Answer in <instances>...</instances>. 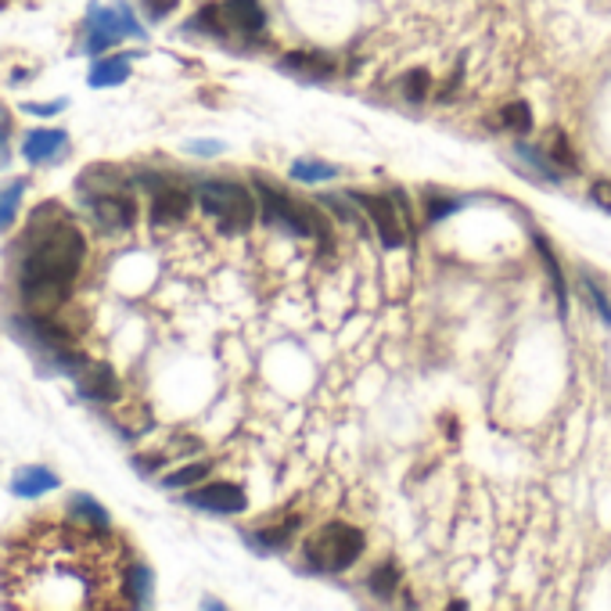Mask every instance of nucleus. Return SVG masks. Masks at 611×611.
<instances>
[{
	"label": "nucleus",
	"instance_id": "f03ea898",
	"mask_svg": "<svg viewBox=\"0 0 611 611\" xmlns=\"http://www.w3.org/2000/svg\"><path fill=\"white\" fill-rule=\"evenodd\" d=\"M19 298L30 314H54L73 295V284L87 260V238L62 206H36L25 230L11 244Z\"/></svg>",
	"mask_w": 611,
	"mask_h": 611
},
{
	"label": "nucleus",
	"instance_id": "ddd939ff",
	"mask_svg": "<svg viewBox=\"0 0 611 611\" xmlns=\"http://www.w3.org/2000/svg\"><path fill=\"white\" fill-rule=\"evenodd\" d=\"M58 485H62L58 471L47 465H22V468H15V474H11V493H15L19 500H40Z\"/></svg>",
	"mask_w": 611,
	"mask_h": 611
},
{
	"label": "nucleus",
	"instance_id": "39448f33",
	"mask_svg": "<svg viewBox=\"0 0 611 611\" xmlns=\"http://www.w3.org/2000/svg\"><path fill=\"white\" fill-rule=\"evenodd\" d=\"M363 554V533L349 522H328L306 539V561L320 572H342Z\"/></svg>",
	"mask_w": 611,
	"mask_h": 611
},
{
	"label": "nucleus",
	"instance_id": "0eeeda50",
	"mask_svg": "<svg viewBox=\"0 0 611 611\" xmlns=\"http://www.w3.org/2000/svg\"><path fill=\"white\" fill-rule=\"evenodd\" d=\"M198 201L212 220H220L223 230H230V234H241V230H249L255 220L252 195L234 181H206L198 187Z\"/></svg>",
	"mask_w": 611,
	"mask_h": 611
},
{
	"label": "nucleus",
	"instance_id": "7c9ffc66",
	"mask_svg": "<svg viewBox=\"0 0 611 611\" xmlns=\"http://www.w3.org/2000/svg\"><path fill=\"white\" fill-rule=\"evenodd\" d=\"M8 4H11V0H0V11H4V8H8Z\"/></svg>",
	"mask_w": 611,
	"mask_h": 611
},
{
	"label": "nucleus",
	"instance_id": "a211bd4d",
	"mask_svg": "<svg viewBox=\"0 0 611 611\" xmlns=\"http://www.w3.org/2000/svg\"><path fill=\"white\" fill-rule=\"evenodd\" d=\"M25 187H30V181H25V176H19V181H11V184L0 187V234L15 227V220H19V201L25 195Z\"/></svg>",
	"mask_w": 611,
	"mask_h": 611
},
{
	"label": "nucleus",
	"instance_id": "dca6fc26",
	"mask_svg": "<svg viewBox=\"0 0 611 611\" xmlns=\"http://www.w3.org/2000/svg\"><path fill=\"white\" fill-rule=\"evenodd\" d=\"M152 582H155L152 568L133 561V565H127V572H122V593H127V601L133 608H148L152 604Z\"/></svg>",
	"mask_w": 611,
	"mask_h": 611
},
{
	"label": "nucleus",
	"instance_id": "4be33fe9",
	"mask_svg": "<svg viewBox=\"0 0 611 611\" xmlns=\"http://www.w3.org/2000/svg\"><path fill=\"white\" fill-rule=\"evenodd\" d=\"M65 108H69V98H54V101H25V105H22V112H25V116L51 119V116H62Z\"/></svg>",
	"mask_w": 611,
	"mask_h": 611
},
{
	"label": "nucleus",
	"instance_id": "a878e982",
	"mask_svg": "<svg viewBox=\"0 0 611 611\" xmlns=\"http://www.w3.org/2000/svg\"><path fill=\"white\" fill-rule=\"evenodd\" d=\"M141 4L148 11V19L159 22V19H166L170 11H176V4H181V0H141Z\"/></svg>",
	"mask_w": 611,
	"mask_h": 611
},
{
	"label": "nucleus",
	"instance_id": "412c9836",
	"mask_svg": "<svg viewBox=\"0 0 611 611\" xmlns=\"http://www.w3.org/2000/svg\"><path fill=\"white\" fill-rule=\"evenodd\" d=\"M206 474H209V460H198V465H192V468H181V471L166 474L162 485H166V489H184V485H192L198 479H206Z\"/></svg>",
	"mask_w": 611,
	"mask_h": 611
},
{
	"label": "nucleus",
	"instance_id": "f8f14e48",
	"mask_svg": "<svg viewBox=\"0 0 611 611\" xmlns=\"http://www.w3.org/2000/svg\"><path fill=\"white\" fill-rule=\"evenodd\" d=\"M184 504L198 508V511H212V514H238L249 508V500H244V489H238V485L212 482V485L192 489V493L184 497Z\"/></svg>",
	"mask_w": 611,
	"mask_h": 611
},
{
	"label": "nucleus",
	"instance_id": "423d86ee",
	"mask_svg": "<svg viewBox=\"0 0 611 611\" xmlns=\"http://www.w3.org/2000/svg\"><path fill=\"white\" fill-rule=\"evenodd\" d=\"M195 30L212 33V36H241L252 40L263 33L266 11L260 8V0H220V4H206L195 15Z\"/></svg>",
	"mask_w": 611,
	"mask_h": 611
},
{
	"label": "nucleus",
	"instance_id": "4468645a",
	"mask_svg": "<svg viewBox=\"0 0 611 611\" xmlns=\"http://www.w3.org/2000/svg\"><path fill=\"white\" fill-rule=\"evenodd\" d=\"M127 79H130V54H101V58H94L90 73H87V84L94 90L122 87Z\"/></svg>",
	"mask_w": 611,
	"mask_h": 611
},
{
	"label": "nucleus",
	"instance_id": "393cba45",
	"mask_svg": "<svg viewBox=\"0 0 611 611\" xmlns=\"http://www.w3.org/2000/svg\"><path fill=\"white\" fill-rule=\"evenodd\" d=\"M396 568H392V565H385L382 568V572H374L371 576V587H374V593H382V597H389L392 593V582H396Z\"/></svg>",
	"mask_w": 611,
	"mask_h": 611
},
{
	"label": "nucleus",
	"instance_id": "2eb2a0df",
	"mask_svg": "<svg viewBox=\"0 0 611 611\" xmlns=\"http://www.w3.org/2000/svg\"><path fill=\"white\" fill-rule=\"evenodd\" d=\"M187 209H192V195L184 192V187H173L162 181L155 187V201H152V216L159 223H173V220H184Z\"/></svg>",
	"mask_w": 611,
	"mask_h": 611
},
{
	"label": "nucleus",
	"instance_id": "cd10ccee",
	"mask_svg": "<svg viewBox=\"0 0 611 611\" xmlns=\"http://www.w3.org/2000/svg\"><path fill=\"white\" fill-rule=\"evenodd\" d=\"M187 152H195V155H220L223 144L220 141H192V144H187Z\"/></svg>",
	"mask_w": 611,
	"mask_h": 611
},
{
	"label": "nucleus",
	"instance_id": "20e7f679",
	"mask_svg": "<svg viewBox=\"0 0 611 611\" xmlns=\"http://www.w3.org/2000/svg\"><path fill=\"white\" fill-rule=\"evenodd\" d=\"M144 40V25L133 15V8L127 0H116V4H90L84 15V40H79V51L101 58L108 47H116L119 40Z\"/></svg>",
	"mask_w": 611,
	"mask_h": 611
},
{
	"label": "nucleus",
	"instance_id": "c756f323",
	"mask_svg": "<svg viewBox=\"0 0 611 611\" xmlns=\"http://www.w3.org/2000/svg\"><path fill=\"white\" fill-rule=\"evenodd\" d=\"M30 79H33L30 69H15V73H11V84H15V87H19V84H30Z\"/></svg>",
	"mask_w": 611,
	"mask_h": 611
},
{
	"label": "nucleus",
	"instance_id": "7ed1b4c3",
	"mask_svg": "<svg viewBox=\"0 0 611 611\" xmlns=\"http://www.w3.org/2000/svg\"><path fill=\"white\" fill-rule=\"evenodd\" d=\"M76 192L101 230H130L138 220V206L127 195V181L112 166H90L79 176Z\"/></svg>",
	"mask_w": 611,
	"mask_h": 611
},
{
	"label": "nucleus",
	"instance_id": "6ab92c4d",
	"mask_svg": "<svg viewBox=\"0 0 611 611\" xmlns=\"http://www.w3.org/2000/svg\"><path fill=\"white\" fill-rule=\"evenodd\" d=\"M69 514L76 522L90 525V528H108V511L90 493H73L69 497Z\"/></svg>",
	"mask_w": 611,
	"mask_h": 611
},
{
	"label": "nucleus",
	"instance_id": "b1692460",
	"mask_svg": "<svg viewBox=\"0 0 611 611\" xmlns=\"http://www.w3.org/2000/svg\"><path fill=\"white\" fill-rule=\"evenodd\" d=\"M11 159V112L0 105V166H8Z\"/></svg>",
	"mask_w": 611,
	"mask_h": 611
},
{
	"label": "nucleus",
	"instance_id": "f3484780",
	"mask_svg": "<svg viewBox=\"0 0 611 611\" xmlns=\"http://www.w3.org/2000/svg\"><path fill=\"white\" fill-rule=\"evenodd\" d=\"M281 69H288V73H298V76H306V79H320V76H328L335 65L328 54H317V51H298V54H288V58H281Z\"/></svg>",
	"mask_w": 611,
	"mask_h": 611
},
{
	"label": "nucleus",
	"instance_id": "aec40b11",
	"mask_svg": "<svg viewBox=\"0 0 611 611\" xmlns=\"http://www.w3.org/2000/svg\"><path fill=\"white\" fill-rule=\"evenodd\" d=\"M500 127H508L511 133H525L528 127H533V112H528V105L511 101V105L500 108Z\"/></svg>",
	"mask_w": 611,
	"mask_h": 611
},
{
	"label": "nucleus",
	"instance_id": "9b49d317",
	"mask_svg": "<svg viewBox=\"0 0 611 611\" xmlns=\"http://www.w3.org/2000/svg\"><path fill=\"white\" fill-rule=\"evenodd\" d=\"M73 382H76L79 396L90 400V403H116L122 396V385H119L116 371L108 363H98V360H87L84 371H79Z\"/></svg>",
	"mask_w": 611,
	"mask_h": 611
},
{
	"label": "nucleus",
	"instance_id": "6e6552de",
	"mask_svg": "<svg viewBox=\"0 0 611 611\" xmlns=\"http://www.w3.org/2000/svg\"><path fill=\"white\" fill-rule=\"evenodd\" d=\"M255 192H260V206H263V220L266 223H277L284 230H292V234H320V216L314 209H303L295 206L288 195H281L277 187H270L263 181H255Z\"/></svg>",
	"mask_w": 611,
	"mask_h": 611
},
{
	"label": "nucleus",
	"instance_id": "f257e3e1",
	"mask_svg": "<svg viewBox=\"0 0 611 611\" xmlns=\"http://www.w3.org/2000/svg\"><path fill=\"white\" fill-rule=\"evenodd\" d=\"M108 528H58L47 525L44 533H33L25 547H15V558L8 561V590L15 601L30 604H79L90 608L98 604L101 579L94 576L98 561V543Z\"/></svg>",
	"mask_w": 611,
	"mask_h": 611
},
{
	"label": "nucleus",
	"instance_id": "9d476101",
	"mask_svg": "<svg viewBox=\"0 0 611 611\" xmlns=\"http://www.w3.org/2000/svg\"><path fill=\"white\" fill-rule=\"evenodd\" d=\"M19 155L30 162V166H54L58 159L69 155V130H58V127L30 130L19 144Z\"/></svg>",
	"mask_w": 611,
	"mask_h": 611
},
{
	"label": "nucleus",
	"instance_id": "c85d7f7f",
	"mask_svg": "<svg viewBox=\"0 0 611 611\" xmlns=\"http://www.w3.org/2000/svg\"><path fill=\"white\" fill-rule=\"evenodd\" d=\"M593 201H597L601 209L611 212V184H597V187H593Z\"/></svg>",
	"mask_w": 611,
	"mask_h": 611
},
{
	"label": "nucleus",
	"instance_id": "bb28decb",
	"mask_svg": "<svg viewBox=\"0 0 611 611\" xmlns=\"http://www.w3.org/2000/svg\"><path fill=\"white\" fill-rule=\"evenodd\" d=\"M425 90H428V76L425 73H414L411 79H406V98H411V101L425 98Z\"/></svg>",
	"mask_w": 611,
	"mask_h": 611
},
{
	"label": "nucleus",
	"instance_id": "1a4fd4ad",
	"mask_svg": "<svg viewBox=\"0 0 611 611\" xmlns=\"http://www.w3.org/2000/svg\"><path fill=\"white\" fill-rule=\"evenodd\" d=\"M360 206L371 212V220L378 227V238H382L389 249H400L406 241V220H403V198H385V195H357Z\"/></svg>",
	"mask_w": 611,
	"mask_h": 611
},
{
	"label": "nucleus",
	"instance_id": "5701e85b",
	"mask_svg": "<svg viewBox=\"0 0 611 611\" xmlns=\"http://www.w3.org/2000/svg\"><path fill=\"white\" fill-rule=\"evenodd\" d=\"M292 176L295 181H328V176H335V166H320V162H295Z\"/></svg>",
	"mask_w": 611,
	"mask_h": 611
}]
</instances>
